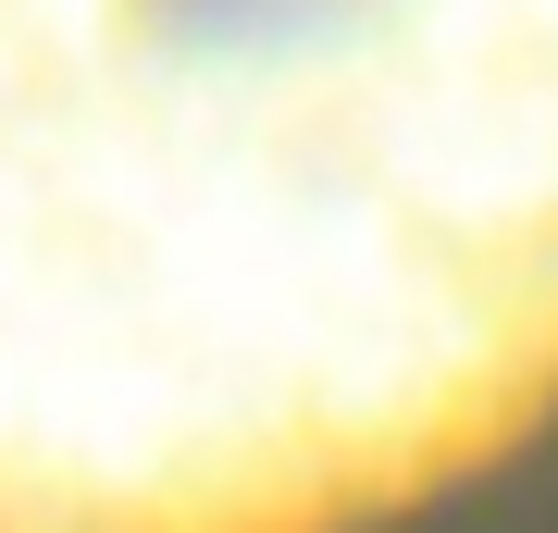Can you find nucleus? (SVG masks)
I'll use <instances>...</instances> for the list:
<instances>
[{
	"label": "nucleus",
	"instance_id": "1",
	"mask_svg": "<svg viewBox=\"0 0 558 533\" xmlns=\"http://www.w3.org/2000/svg\"><path fill=\"white\" fill-rule=\"evenodd\" d=\"M558 422V0H0V533H385Z\"/></svg>",
	"mask_w": 558,
	"mask_h": 533
}]
</instances>
